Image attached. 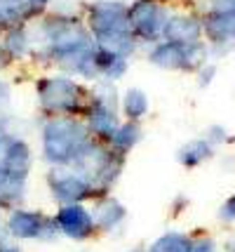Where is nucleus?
<instances>
[{"instance_id": "f03ea898", "label": "nucleus", "mask_w": 235, "mask_h": 252, "mask_svg": "<svg viewBox=\"0 0 235 252\" xmlns=\"http://www.w3.org/2000/svg\"><path fill=\"white\" fill-rule=\"evenodd\" d=\"M12 229L14 233H19V236H35L38 231H40V221L35 220L33 215H14V220H12Z\"/></svg>"}, {"instance_id": "f257e3e1", "label": "nucleus", "mask_w": 235, "mask_h": 252, "mask_svg": "<svg viewBox=\"0 0 235 252\" xmlns=\"http://www.w3.org/2000/svg\"><path fill=\"white\" fill-rule=\"evenodd\" d=\"M59 221L71 236H85L90 229V217L82 208H64L59 212Z\"/></svg>"}, {"instance_id": "7ed1b4c3", "label": "nucleus", "mask_w": 235, "mask_h": 252, "mask_svg": "<svg viewBox=\"0 0 235 252\" xmlns=\"http://www.w3.org/2000/svg\"><path fill=\"white\" fill-rule=\"evenodd\" d=\"M188 250H190L188 243L183 241L181 236H167L153 248V252H188Z\"/></svg>"}, {"instance_id": "39448f33", "label": "nucleus", "mask_w": 235, "mask_h": 252, "mask_svg": "<svg viewBox=\"0 0 235 252\" xmlns=\"http://www.w3.org/2000/svg\"><path fill=\"white\" fill-rule=\"evenodd\" d=\"M2 252H17V250H2Z\"/></svg>"}, {"instance_id": "20e7f679", "label": "nucleus", "mask_w": 235, "mask_h": 252, "mask_svg": "<svg viewBox=\"0 0 235 252\" xmlns=\"http://www.w3.org/2000/svg\"><path fill=\"white\" fill-rule=\"evenodd\" d=\"M226 212H224V215H228V217H233V215H235V198H233V200H231V203H228V205H226Z\"/></svg>"}]
</instances>
